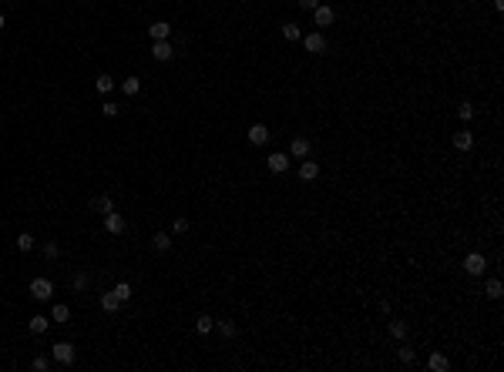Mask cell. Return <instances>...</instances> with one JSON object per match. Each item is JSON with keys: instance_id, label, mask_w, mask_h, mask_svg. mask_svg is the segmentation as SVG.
I'll return each instance as SVG.
<instances>
[{"instance_id": "26", "label": "cell", "mask_w": 504, "mask_h": 372, "mask_svg": "<svg viewBox=\"0 0 504 372\" xmlns=\"http://www.w3.org/2000/svg\"><path fill=\"white\" fill-rule=\"evenodd\" d=\"M283 37H286V41H299V37H303L299 24H283Z\"/></svg>"}, {"instance_id": "12", "label": "cell", "mask_w": 504, "mask_h": 372, "mask_svg": "<svg viewBox=\"0 0 504 372\" xmlns=\"http://www.w3.org/2000/svg\"><path fill=\"white\" fill-rule=\"evenodd\" d=\"M148 34H151V41H168V34H171V24H165V21H155L148 27Z\"/></svg>"}, {"instance_id": "15", "label": "cell", "mask_w": 504, "mask_h": 372, "mask_svg": "<svg viewBox=\"0 0 504 372\" xmlns=\"http://www.w3.org/2000/svg\"><path fill=\"white\" fill-rule=\"evenodd\" d=\"M316 175H320V164H316V161H303V164H299V178H303V181H312Z\"/></svg>"}, {"instance_id": "33", "label": "cell", "mask_w": 504, "mask_h": 372, "mask_svg": "<svg viewBox=\"0 0 504 372\" xmlns=\"http://www.w3.org/2000/svg\"><path fill=\"white\" fill-rule=\"evenodd\" d=\"M101 114H105V118H114V114H118V104H111V101H105V104H101Z\"/></svg>"}, {"instance_id": "32", "label": "cell", "mask_w": 504, "mask_h": 372, "mask_svg": "<svg viewBox=\"0 0 504 372\" xmlns=\"http://www.w3.org/2000/svg\"><path fill=\"white\" fill-rule=\"evenodd\" d=\"M171 228H175V235H185V232H188V218H175V225H171Z\"/></svg>"}, {"instance_id": "8", "label": "cell", "mask_w": 504, "mask_h": 372, "mask_svg": "<svg viewBox=\"0 0 504 372\" xmlns=\"http://www.w3.org/2000/svg\"><path fill=\"white\" fill-rule=\"evenodd\" d=\"M309 138H303V134H296V138H292L289 141V155L292 158H306V155H309Z\"/></svg>"}, {"instance_id": "23", "label": "cell", "mask_w": 504, "mask_h": 372, "mask_svg": "<svg viewBox=\"0 0 504 372\" xmlns=\"http://www.w3.org/2000/svg\"><path fill=\"white\" fill-rule=\"evenodd\" d=\"M195 329H199L202 336H208V332L215 329V319L212 315H199V319H195Z\"/></svg>"}, {"instance_id": "19", "label": "cell", "mask_w": 504, "mask_h": 372, "mask_svg": "<svg viewBox=\"0 0 504 372\" xmlns=\"http://www.w3.org/2000/svg\"><path fill=\"white\" fill-rule=\"evenodd\" d=\"M121 91L128 94V98H135V94L142 91V81H138V78H125V81H121Z\"/></svg>"}, {"instance_id": "36", "label": "cell", "mask_w": 504, "mask_h": 372, "mask_svg": "<svg viewBox=\"0 0 504 372\" xmlns=\"http://www.w3.org/2000/svg\"><path fill=\"white\" fill-rule=\"evenodd\" d=\"M74 288H78V292H81V288H88V275H78V278H74Z\"/></svg>"}, {"instance_id": "10", "label": "cell", "mask_w": 504, "mask_h": 372, "mask_svg": "<svg viewBox=\"0 0 504 372\" xmlns=\"http://www.w3.org/2000/svg\"><path fill=\"white\" fill-rule=\"evenodd\" d=\"M105 232L108 235H121V232H125V218L114 215V211H108V215H105Z\"/></svg>"}, {"instance_id": "20", "label": "cell", "mask_w": 504, "mask_h": 372, "mask_svg": "<svg viewBox=\"0 0 504 372\" xmlns=\"http://www.w3.org/2000/svg\"><path fill=\"white\" fill-rule=\"evenodd\" d=\"M101 309H105V312H118V309H121V302L114 299V292H105V295H101Z\"/></svg>"}, {"instance_id": "7", "label": "cell", "mask_w": 504, "mask_h": 372, "mask_svg": "<svg viewBox=\"0 0 504 372\" xmlns=\"http://www.w3.org/2000/svg\"><path fill=\"white\" fill-rule=\"evenodd\" d=\"M246 138H249V144L263 147L266 141H269V127H266V124H252V127H249V134H246Z\"/></svg>"}, {"instance_id": "22", "label": "cell", "mask_w": 504, "mask_h": 372, "mask_svg": "<svg viewBox=\"0 0 504 372\" xmlns=\"http://www.w3.org/2000/svg\"><path fill=\"white\" fill-rule=\"evenodd\" d=\"M484 292H488V299H494V302H497V299H501V295H504V285H501V282H497V278H491L488 285H484Z\"/></svg>"}, {"instance_id": "16", "label": "cell", "mask_w": 504, "mask_h": 372, "mask_svg": "<svg viewBox=\"0 0 504 372\" xmlns=\"http://www.w3.org/2000/svg\"><path fill=\"white\" fill-rule=\"evenodd\" d=\"M94 87H98V94H111L114 91V78L111 74H101V78H94Z\"/></svg>"}, {"instance_id": "3", "label": "cell", "mask_w": 504, "mask_h": 372, "mask_svg": "<svg viewBox=\"0 0 504 372\" xmlns=\"http://www.w3.org/2000/svg\"><path fill=\"white\" fill-rule=\"evenodd\" d=\"M50 356H54L57 365H74V345L71 342H54Z\"/></svg>"}, {"instance_id": "9", "label": "cell", "mask_w": 504, "mask_h": 372, "mask_svg": "<svg viewBox=\"0 0 504 372\" xmlns=\"http://www.w3.org/2000/svg\"><path fill=\"white\" fill-rule=\"evenodd\" d=\"M427 369H430V372H447V369H450V359L444 356V352H430V359H427Z\"/></svg>"}, {"instance_id": "29", "label": "cell", "mask_w": 504, "mask_h": 372, "mask_svg": "<svg viewBox=\"0 0 504 372\" xmlns=\"http://www.w3.org/2000/svg\"><path fill=\"white\" fill-rule=\"evenodd\" d=\"M30 369H34V372H47V369H50V359H44V356H37V359H34V362H30Z\"/></svg>"}, {"instance_id": "37", "label": "cell", "mask_w": 504, "mask_h": 372, "mask_svg": "<svg viewBox=\"0 0 504 372\" xmlns=\"http://www.w3.org/2000/svg\"><path fill=\"white\" fill-rule=\"evenodd\" d=\"M494 10H504V0H494Z\"/></svg>"}, {"instance_id": "6", "label": "cell", "mask_w": 504, "mask_h": 372, "mask_svg": "<svg viewBox=\"0 0 504 372\" xmlns=\"http://www.w3.org/2000/svg\"><path fill=\"white\" fill-rule=\"evenodd\" d=\"M151 57H155V61H171V57H175V47H171L168 41H155L151 44Z\"/></svg>"}, {"instance_id": "24", "label": "cell", "mask_w": 504, "mask_h": 372, "mask_svg": "<svg viewBox=\"0 0 504 372\" xmlns=\"http://www.w3.org/2000/svg\"><path fill=\"white\" fill-rule=\"evenodd\" d=\"M111 292H114V299H118V302H128V299H131V285H128V282H118Z\"/></svg>"}, {"instance_id": "38", "label": "cell", "mask_w": 504, "mask_h": 372, "mask_svg": "<svg viewBox=\"0 0 504 372\" xmlns=\"http://www.w3.org/2000/svg\"><path fill=\"white\" fill-rule=\"evenodd\" d=\"M4 24H7V21H4V14H0V30H4Z\"/></svg>"}, {"instance_id": "11", "label": "cell", "mask_w": 504, "mask_h": 372, "mask_svg": "<svg viewBox=\"0 0 504 372\" xmlns=\"http://www.w3.org/2000/svg\"><path fill=\"white\" fill-rule=\"evenodd\" d=\"M269 171H272V175H283V171H289V155H283V151L269 155Z\"/></svg>"}, {"instance_id": "1", "label": "cell", "mask_w": 504, "mask_h": 372, "mask_svg": "<svg viewBox=\"0 0 504 372\" xmlns=\"http://www.w3.org/2000/svg\"><path fill=\"white\" fill-rule=\"evenodd\" d=\"M30 299H37V302L54 299V285H50V278H34V282H30Z\"/></svg>"}, {"instance_id": "14", "label": "cell", "mask_w": 504, "mask_h": 372, "mask_svg": "<svg viewBox=\"0 0 504 372\" xmlns=\"http://www.w3.org/2000/svg\"><path fill=\"white\" fill-rule=\"evenodd\" d=\"M471 144H474V134H471V131H457L454 134V147H457V151H471Z\"/></svg>"}, {"instance_id": "31", "label": "cell", "mask_w": 504, "mask_h": 372, "mask_svg": "<svg viewBox=\"0 0 504 372\" xmlns=\"http://www.w3.org/2000/svg\"><path fill=\"white\" fill-rule=\"evenodd\" d=\"M457 118H461V121H471V118H474V107H471V104H461V107H457Z\"/></svg>"}, {"instance_id": "28", "label": "cell", "mask_w": 504, "mask_h": 372, "mask_svg": "<svg viewBox=\"0 0 504 372\" xmlns=\"http://www.w3.org/2000/svg\"><path fill=\"white\" fill-rule=\"evenodd\" d=\"M390 336L393 339H407V322H390Z\"/></svg>"}, {"instance_id": "35", "label": "cell", "mask_w": 504, "mask_h": 372, "mask_svg": "<svg viewBox=\"0 0 504 372\" xmlns=\"http://www.w3.org/2000/svg\"><path fill=\"white\" fill-rule=\"evenodd\" d=\"M400 362L410 365V362H413V349H400Z\"/></svg>"}, {"instance_id": "30", "label": "cell", "mask_w": 504, "mask_h": 372, "mask_svg": "<svg viewBox=\"0 0 504 372\" xmlns=\"http://www.w3.org/2000/svg\"><path fill=\"white\" fill-rule=\"evenodd\" d=\"M57 255H61L57 241H47V245H44V258H57Z\"/></svg>"}, {"instance_id": "13", "label": "cell", "mask_w": 504, "mask_h": 372, "mask_svg": "<svg viewBox=\"0 0 504 372\" xmlns=\"http://www.w3.org/2000/svg\"><path fill=\"white\" fill-rule=\"evenodd\" d=\"M47 325H50V319H47V315H30L27 329L34 332V336H44V332H47Z\"/></svg>"}, {"instance_id": "21", "label": "cell", "mask_w": 504, "mask_h": 372, "mask_svg": "<svg viewBox=\"0 0 504 372\" xmlns=\"http://www.w3.org/2000/svg\"><path fill=\"white\" fill-rule=\"evenodd\" d=\"M151 248H155V252H168V248H171V238H168L165 232H158L155 238H151Z\"/></svg>"}, {"instance_id": "5", "label": "cell", "mask_w": 504, "mask_h": 372, "mask_svg": "<svg viewBox=\"0 0 504 372\" xmlns=\"http://www.w3.org/2000/svg\"><path fill=\"white\" fill-rule=\"evenodd\" d=\"M303 44H306V50H309V54H323V50H326V37H323V30H316V34H306Z\"/></svg>"}, {"instance_id": "4", "label": "cell", "mask_w": 504, "mask_h": 372, "mask_svg": "<svg viewBox=\"0 0 504 372\" xmlns=\"http://www.w3.org/2000/svg\"><path fill=\"white\" fill-rule=\"evenodd\" d=\"M312 21H316V27H329V24L336 21V10L326 7V4H320V7L312 10Z\"/></svg>"}, {"instance_id": "34", "label": "cell", "mask_w": 504, "mask_h": 372, "mask_svg": "<svg viewBox=\"0 0 504 372\" xmlns=\"http://www.w3.org/2000/svg\"><path fill=\"white\" fill-rule=\"evenodd\" d=\"M299 7H303V10H309V14H312V10L320 7V0H299Z\"/></svg>"}, {"instance_id": "18", "label": "cell", "mask_w": 504, "mask_h": 372, "mask_svg": "<svg viewBox=\"0 0 504 372\" xmlns=\"http://www.w3.org/2000/svg\"><path fill=\"white\" fill-rule=\"evenodd\" d=\"M14 245H17V252H34V235L21 232V235H17V241H14Z\"/></svg>"}, {"instance_id": "2", "label": "cell", "mask_w": 504, "mask_h": 372, "mask_svg": "<svg viewBox=\"0 0 504 372\" xmlns=\"http://www.w3.org/2000/svg\"><path fill=\"white\" fill-rule=\"evenodd\" d=\"M484 268H488V258H484L481 252H471L467 258H464V272H467V275H474V278H481V275H484Z\"/></svg>"}, {"instance_id": "17", "label": "cell", "mask_w": 504, "mask_h": 372, "mask_svg": "<svg viewBox=\"0 0 504 372\" xmlns=\"http://www.w3.org/2000/svg\"><path fill=\"white\" fill-rule=\"evenodd\" d=\"M67 319H71V309H67V305H54V309H50V322H67Z\"/></svg>"}, {"instance_id": "27", "label": "cell", "mask_w": 504, "mask_h": 372, "mask_svg": "<svg viewBox=\"0 0 504 372\" xmlns=\"http://www.w3.org/2000/svg\"><path fill=\"white\" fill-rule=\"evenodd\" d=\"M219 332H222L225 339H232V336H235L239 329H235V322H229V319H222V322H219Z\"/></svg>"}, {"instance_id": "25", "label": "cell", "mask_w": 504, "mask_h": 372, "mask_svg": "<svg viewBox=\"0 0 504 372\" xmlns=\"http://www.w3.org/2000/svg\"><path fill=\"white\" fill-rule=\"evenodd\" d=\"M94 208H98V211H105V215H108V211H114V198H111V195H101V198H94Z\"/></svg>"}]
</instances>
